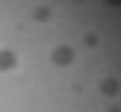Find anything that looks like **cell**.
I'll return each mask as SVG.
<instances>
[{
  "mask_svg": "<svg viewBox=\"0 0 121 112\" xmlns=\"http://www.w3.org/2000/svg\"><path fill=\"white\" fill-rule=\"evenodd\" d=\"M51 62L59 64V67H70V64L76 62V51H73L70 45H56V48L51 51Z\"/></svg>",
  "mask_w": 121,
  "mask_h": 112,
  "instance_id": "obj_1",
  "label": "cell"
},
{
  "mask_svg": "<svg viewBox=\"0 0 121 112\" xmlns=\"http://www.w3.org/2000/svg\"><path fill=\"white\" fill-rule=\"evenodd\" d=\"M17 53L11 51V48H0V73H9V70H14L17 67Z\"/></svg>",
  "mask_w": 121,
  "mask_h": 112,
  "instance_id": "obj_2",
  "label": "cell"
},
{
  "mask_svg": "<svg viewBox=\"0 0 121 112\" xmlns=\"http://www.w3.org/2000/svg\"><path fill=\"white\" fill-rule=\"evenodd\" d=\"M101 92H104V95H116V92H118V81H116V79H104V81H101Z\"/></svg>",
  "mask_w": 121,
  "mask_h": 112,
  "instance_id": "obj_3",
  "label": "cell"
},
{
  "mask_svg": "<svg viewBox=\"0 0 121 112\" xmlns=\"http://www.w3.org/2000/svg\"><path fill=\"white\" fill-rule=\"evenodd\" d=\"M34 20H37V23H48V20H51V8H48V6H45V8H37V11H34Z\"/></svg>",
  "mask_w": 121,
  "mask_h": 112,
  "instance_id": "obj_4",
  "label": "cell"
},
{
  "mask_svg": "<svg viewBox=\"0 0 121 112\" xmlns=\"http://www.w3.org/2000/svg\"><path fill=\"white\" fill-rule=\"evenodd\" d=\"M85 45H87V48H96V45H99V36H96V34H85Z\"/></svg>",
  "mask_w": 121,
  "mask_h": 112,
  "instance_id": "obj_5",
  "label": "cell"
}]
</instances>
